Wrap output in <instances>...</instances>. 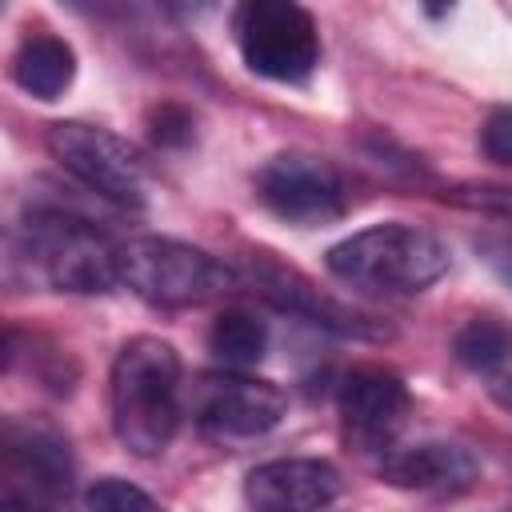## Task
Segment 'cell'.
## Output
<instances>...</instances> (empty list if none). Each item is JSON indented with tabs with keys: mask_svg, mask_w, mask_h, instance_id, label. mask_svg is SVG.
I'll list each match as a JSON object with an SVG mask.
<instances>
[{
	"mask_svg": "<svg viewBox=\"0 0 512 512\" xmlns=\"http://www.w3.org/2000/svg\"><path fill=\"white\" fill-rule=\"evenodd\" d=\"M76 76V52L52 36V32H32L20 40L12 56V80L36 96V100H56Z\"/></svg>",
	"mask_w": 512,
	"mask_h": 512,
	"instance_id": "cell-14",
	"label": "cell"
},
{
	"mask_svg": "<svg viewBox=\"0 0 512 512\" xmlns=\"http://www.w3.org/2000/svg\"><path fill=\"white\" fill-rule=\"evenodd\" d=\"M260 200L288 224L316 228L344 216V184L332 164L304 152H280L256 172Z\"/></svg>",
	"mask_w": 512,
	"mask_h": 512,
	"instance_id": "cell-7",
	"label": "cell"
},
{
	"mask_svg": "<svg viewBox=\"0 0 512 512\" xmlns=\"http://www.w3.org/2000/svg\"><path fill=\"white\" fill-rule=\"evenodd\" d=\"M192 128H196L192 124V112H184L180 104H160L148 116V132H152V140L160 148H184L192 140Z\"/></svg>",
	"mask_w": 512,
	"mask_h": 512,
	"instance_id": "cell-18",
	"label": "cell"
},
{
	"mask_svg": "<svg viewBox=\"0 0 512 512\" xmlns=\"http://www.w3.org/2000/svg\"><path fill=\"white\" fill-rule=\"evenodd\" d=\"M452 356L472 372H496L512 360V324L500 316H472L452 336Z\"/></svg>",
	"mask_w": 512,
	"mask_h": 512,
	"instance_id": "cell-16",
	"label": "cell"
},
{
	"mask_svg": "<svg viewBox=\"0 0 512 512\" xmlns=\"http://www.w3.org/2000/svg\"><path fill=\"white\" fill-rule=\"evenodd\" d=\"M344 480L336 464L320 456H280L256 464L244 480V500L252 512H320L340 496Z\"/></svg>",
	"mask_w": 512,
	"mask_h": 512,
	"instance_id": "cell-9",
	"label": "cell"
},
{
	"mask_svg": "<svg viewBox=\"0 0 512 512\" xmlns=\"http://www.w3.org/2000/svg\"><path fill=\"white\" fill-rule=\"evenodd\" d=\"M252 284H256V292L264 300H272L276 308H284V312H292V316H300V320H308L316 328H328V332H340V336L380 340V328L368 316L344 308L340 300H332L328 292H320L304 272L284 268L272 256H256L252 260Z\"/></svg>",
	"mask_w": 512,
	"mask_h": 512,
	"instance_id": "cell-10",
	"label": "cell"
},
{
	"mask_svg": "<svg viewBox=\"0 0 512 512\" xmlns=\"http://www.w3.org/2000/svg\"><path fill=\"white\" fill-rule=\"evenodd\" d=\"M236 44L244 64L280 84H300L320 64V32L308 8L292 0H248L236 12Z\"/></svg>",
	"mask_w": 512,
	"mask_h": 512,
	"instance_id": "cell-6",
	"label": "cell"
},
{
	"mask_svg": "<svg viewBox=\"0 0 512 512\" xmlns=\"http://www.w3.org/2000/svg\"><path fill=\"white\" fill-rule=\"evenodd\" d=\"M264 348H268V324L248 308H224L208 328V352L232 372L252 368L264 356Z\"/></svg>",
	"mask_w": 512,
	"mask_h": 512,
	"instance_id": "cell-15",
	"label": "cell"
},
{
	"mask_svg": "<svg viewBox=\"0 0 512 512\" xmlns=\"http://www.w3.org/2000/svg\"><path fill=\"white\" fill-rule=\"evenodd\" d=\"M0 512H64L60 500H40V496H24V492H8L0 496Z\"/></svg>",
	"mask_w": 512,
	"mask_h": 512,
	"instance_id": "cell-21",
	"label": "cell"
},
{
	"mask_svg": "<svg viewBox=\"0 0 512 512\" xmlns=\"http://www.w3.org/2000/svg\"><path fill=\"white\" fill-rule=\"evenodd\" d=\"M324 264L336 280L360 292L412 296L448 272V244L428 228L388 220L332 244Z\"/></svg>",
	"mask_w": 512,
	"mask_h": 512,
	"instance_id": "cell-2",
	"label": "cell"
},
{
	"mask_svg": "<svg viewBox=\"0 0 512 512\" xmlns=\"http://www.w3.org/2000/svg\"><path fill=\"white\" fill-rule=\"evenodd\" d=\"M24 260L32 276H40L56 292H108L120 284V264L112 244L92 220L60 212V208H32L20 228Z\"/></svg>",
	"mask_w": 512,
	"mask_h": 512,
	"instance_id": "cell-3",
	"label": "cell"
},
{
	"mask_svg": "<svg viewBox=\"0 0 512 512\" xmlns=\"http://www.w3.org/2000/svg\"><path fill=\"white\" fill-rule=\"evenodd\" d=\"M120 284L156 308H192L240 288V272L172 236H132L116 252Z\"/></svg>",
	"mask_w": 512,
	"mask_h": 512,
	"instance_id": "cell-4",
	"label": "cell"
},
{
	"mask_svg": "<svg viewBox=\"0 0 512 512\" xmlns=\"http://www.w3.org/2000/svg\"><path fill=\"white\" fill-rule=\"evenodd\" d=\"M4 488L64 500L72 492V460L64 440L40 424H4Z\"/></svg>",
	"mask_w": 512,
	"mask_h": 512,
	"instance_id": "cell-11",
	"label": "cell"
},
{
	"mask_svg": "<svg viewBox=\"0 0 512 512\" xmlns=\"http://www.w3.org/2000/svg\"><path fill=\"white\" fill-rule=\"evenodd\" d=\"M88 512H164L144 488L120 480V476H104L84 492Z\"/></svg>",
	"mask_w": 512,
	"mask_h": 512,
	"instance_id": "cell-17",
	"label": "cell"
},
{
	"mask_svg": "<svg viewBox=\"0 0 512 512\" xmlns=\"http://www.w3.org/2000/svg\"><path fill=\"white\" fill-rule=\"evenodd\" d=\"M284 412H288L284 392L276 384L244 376V372L204 376L196 384V396H192L196 424L212 436H232V440L272 432L284 420Z\"/></svg>",
	"mask_w": 512,
	"mask_h": 512,
	"instance_id": "cell-8",
	"label": "cell"
},
{
	"mask_svg": "<svg viewBox=\"0 0 512 512\" xmlns=\"http://www.w3.org/2000/svg\"><path fill=\"white\" fill-rule=\"evenodd\" d=\"M480 148L492 164L512 168V108H492L484 128H480Z\"/></svg>",
	"mask_w": 512,
	"mask_h": 512,
	"instance_id": "cell-19",
	"label": "cell"
},
{
	"mask_svg": "<svg viewBox=\"0 0 512 512\" xmlns=\"http://www.w3.org/2000/svg\"><path fill=\"white\" fill-rule=\"evenodd\" d=\"M116 440L136 456H160L180 428V356L160 336H132L108 376Z\"/></svg>",
	"mask_w": 512,
	"mask_h": 512,
	"instance_id": "cell-1",
	"label": "cell"
},
{
	"mask_svg": "<svg viewBox=\"0 0 512 512\" xmlns=\"http://www.w3.org/2000/svg\"><path fill=\"white\" fill-rule=\"evenodd\" d=\"M492 400H496L504 412H512V376H504V380L492 384Z\"/></svg>",
	"mask_w": 512,
	"mask_h": 512,
	"instance_id": "cell-22",
	"label": "cell"
},
{
	"mask_svg": "<svg viewBox=\"0 0 512 512\" xmlns=\"http://www.w3.org/2000/svg\"><path fill=\"white\" fill-rule=\"evenodd\" d=\"M340 420L360 444H388L408 416V388L388 368H352L336 392Z\"/></svg>",
	"mask_w": 512,
	"mask_h": 512,
	"instance_id": "cell-12",
	"label": "cell"
},
{
	"mask_svg": "<svg viewBox=\"0 0 512 512\" xmlns=\"http://www.w3.org/2000/svg\"><path fill=\"white\" fill-rule=\"evenodd\" d=\"M44 148L88 192L120 208H144V192H148L144 160L116 132L100 124H84V120H56L44 132Z\"/></svg>",
	"mask_w": 512,
	"mask_h": 512,
	"instance_id": "cell-5",
	"label": "cell"
},
{
	"mask_svg": "<svg viewBox=\"0 0 512 512\" xmlns=\"http://www.w3.org/2000/svg\"><path fill=\"white\" fill-rule=\"evenodd\" d=\"M380 476L392 488L404 492H436V496H452L476 484L480 476V460L452 440H420V444H404V448H388L380 460Z\"/></svg>",
	"mask_w": 512,
	"mask_h": 512,
	"instance_id": "cell-13",
	"label": "cell"
},
{
	"mask_svg": "<svg viewBox=\"0 0 512 512\" xmlns=\"http://www.w3.org/2000/svg\"><path fill=\"white\" fill-rule=\"evenodd\" d=\"M476 252L484 256V264H488L504 284H512V232L480 236V240H476Z\"/></svg>",
	"mask_w": 512,
	"mask_h": 512,
	"instance_id": "cell-20",
	"label": "cell"
}]
</instances>
